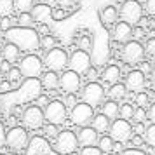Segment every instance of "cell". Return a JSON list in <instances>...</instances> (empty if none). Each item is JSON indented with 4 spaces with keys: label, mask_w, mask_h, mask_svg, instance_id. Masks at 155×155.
I'll return each mask as SVG.
<instances>
[{
    "label": "cell",
    "mask_w": 155,
    "mask_h": 155,
    "mask_svg": "<svg viewBox=\"0 0 155 155\" xmlns=\"http://www.w3.org/2000/svg\"><path fill=\"white\" fill-rule=\"evenodd\" d=\"M2 78H4V73H2V70H0V80H2Z\"/></svg>",
    "instance_id": "obj_52"
},
{
    "label": "cell",
    "mask_w": 155,
    "mask_h": 155,
    "mask_svg": "<svg viewBox=\"0 0 155 155\" xmlns=\"http://www.w3.org/2000/svg\"><path fill=\"white\" fill-rule=\"evenodd\" d=\"M0 33H2V25H0Z\"/></svg>",
    "instance_id": "obj_53"
},
{
    "label": "cell",
    "mask_w": 155,
    "mask_h": 155,
    "mask_svg": "<svg viewBox=\"0 0 155 155\" xmlns=\"http://www.w3.org/2000/svg\"><path fill=\"white\" fill-rule=\"evenodd\" d=\"M110 138L113 141H119V143H126L133 138L134 134V127L131 126V122L126 119H120L117 117L115 120H112V124H110Z\"/></svg>",
    "instance_id": "obj_10"
},
{
    "label": "cell",
    "mask_w": 155,
    "mask_h": 155,
    "mask_svg": "<svg viewBox=\"0 0 155 155\" xmlns=\"http://www.w3.org/2000/svg\"><path fill=\"white\" fill-rule=\"evenodd\" d=\"M131 37H133V26H131V25H127L126 21H120V19L113 25L112 38L115 42L126 44L127 40H131Z\"/></svg>",
    "instance_id": "obj_16"
},
{
    "label": "cell",
    "mask_w": 155,
    "mask_h": 155,
    "mask_svg": "<svg viewBox=\"0 0 155 155\" xmlns=\"http://www.w3.org/2000/svg\"><path fill=\"white\" fill-rule=\"evenodd\" d=\"M40 47L45 49V51L54 49V47H58V40L52 35H44L42 38H40Z\"/></svg>",
    "instance_id": "obj_31"
},
{
    "label": "cell",
    "mask_w": 155,
    "mask_h": 155,
    "mask_svg": "<svg viewBox=\"0 0 155 155\" xmlns=\"http://www.w3.org/2000/svg\"><path fill=\"white\" fill-rule=\"evenodd\" d=\"M78 155H101V150L98 147H82Z\"/></svg>",
    "instance_id": "obj_38"
},
{
    "label": "cell",
    "mask_w": 155,
    "mask_h": 155,
    "mask_svg": "<svg viewBox=\"0 0 155 155\" xmlns=\"http://www.w3.org/2000/svg\"><path fill=\"white\" fill-rule=\"evenodd\" d=\"M136 103L141 106V108H145V106L150 103V98H148V94L145 91H141V92H136Z\"/></svg>",
    "instance_id": "obj_36"
},
{
    "label": "cell",
    "mask_w": 155,
    "mask_h": 155,
    "mask_svg": "<svg viewBox=\"0 0 155 155\" xmlns=\"http://www.w3.org/2000/svg\"><path fill=\"white\" fill-rule=\"evenodd\" d=\"M113 145H115V141L110 136H101V138H98L96 147L101 150V153H110V152H113Z\"/></svg>",
    "instance_id": "obj_26"
},
{
    "label": "cell",
    "mask_w": 155,
    "mask_h": 155,
    "mask_svg": "<svg viewBox=\"0 0 155 155\" xmlns=\"http://www.w3.org/2000/svg\"><path fill=\"white\" fill-rule=\"evenodd\" d=\"M138 2H140V4H141V2H145V0H138Z\"/></svg>",
    "instance_id": "obj_54"
},
{
    "label": "cell",
    "mask_w": 155,
    "mask_h": 155,
    "mask_svg": "<svg viewBox=\"0 0 155 155\" xmlns=\"http://www.w3.org/2000/svg\"><path fill=\"white\" fill-rule=\"evenodd\" d=\"M153 155H155V153H153Z\"/></svg>",
    "instance_id": "obj_57"
},
{
    "label": "cell",
    "mask_w": 155,
    "mask_h": 155,
    "mask_svg": "<svg viewBox=\"0 0 155 155\" xmlns=\"http://www.w3.org/2000/svg\"><path fill=\"white\" fill-rule=\"evenodd\" d=\"M143 49H145V56L155 58V37H150L147 42L143 44Z\"/></svg>",
    "instance_id": "obj_34"
},
{
    "label": "cell",
    "mask_w": 155,
    "mask_h": 155,
    "mask_svg": "<svg viewBox=\"0 0 155 155\" xmlns=\"http://www.w3.org/2000/svg\"><path fill=\"white\" fill-rule=\"evenodd\" d=\"M110 124H112V120L108 119L106 115H103V113L94 115L92 120H91V127H94L98 133H106V131L110 129Z\"/></svg>",
    "instance_id": "obj_24"
},
{
    "label": "cell",
    "mask_w": 155,
    "mask_h": 155,
    "mask_svg": "<svg viewBox=\"0 0 155 155\" xmlns=\"http://www.w3.org/2000/svg\"><path fill=\"white\" fill-rule=\"evenodd\" d=\"M131 140H133V145H134L136 148H138V147H141V145L145 143V140H143L141 136H134V134H133V138H131Z\"/></svg>",
    "instance_id": "obj_48"
},
{
    "label": "cell",
    "mask_w": 155,
    "mask_h": 155,
    "mask_svg": "<svg viewBox=\"0 0 155 155\" xmlns=\"http://www.w3.org/2000/svg\"><path fill=\"white\" fill-rule=\"evenodd\" d=\"M18 23H19V26L31 28L35 21H33V18H31V14H30V12H21V14H19V18H18Z\"/></svg>",
    "instance_id": "obj_33"
},
{
    "label": "cell",
    "mask_w": 155,
    "mask_h": 155,
    "mask_svg": "<svg viewBox=\"0 0 155 155\" xmlns=\"http://www.w3.org/2000/svg\"><path fill=\"white\" fill-rule=\"evenodd\" d=\"M147 117L150 119V122H152V124H155V103H152V105H150V108H148V112H147Z\"/></svg>",
    "instance_id": "obj_45"
},
{
    "label": "cell",
    "mask_w": 155,
    "mask_h": 155,
    "mask_svg": "<svg viewBox=\"0 0 155 155\" xmlns=\"http://www.w3.org/2000/svg\"><path fill=\"white\" fill-rule=\"evenodd\" d=\"M153 28H155V21H153Z\"/></svg>",
    "instance_id": "obj_55"
},
{
    "label": "cell",
    "mask_w": 155,
    "mask_h": 155,
    "mask_svg": "<svg viewBox=\"0 0 155 155\" xmlns=\"http://www.w3.org/2000/svg\"><path fill=\"white\" fill-rule=\"evenodd\" d=\"M99 19L101 23L105 25V26H113L115 23L119 21V9L115 7V5H106L99 11Z\"/></svg>",
    "instance_id": "obj_19"
},
{
    "label": "cell",
    "mask_w": 155,
    "mask_h": 155,
    "mask_svg": "<svg viewBox=\"0 0 155 155\" xmlns=\"http://www.w3.org/2000/svg\"><path fill=\"white\" fill-rule=\"evenodd\" d=\"M145 143H148L152 148H155V124H150L145 129Z\"/></svg>",
    "instance_id": "obj_32"
},
{
    "label": "cell",
    "mask_w": 155,
    "mask_h": 155,
    "mask_svg": "<svg viewBox=\"0 0 155 155\" xmlns=\"http://www.w3.org/2000/svg\"><path fill=\"white\" fill-rule=\"evenodd\" d=\"M85 75H87L89 78H91V82H92V80H96V77H98V73H96V70H92V68H89V71H87Z\"/></svg>",
    "instance_id": "obj_51"
},
{
    "label": "cell",
    "mask_w": 155,
    "mask_h": 155,
    "mask_svg": "<svg viewBox=\"0 0 155 155\" xmlns=\"http://www.w3.org/2000/svg\"><path fill=\"white\" fill-rule=\"evenodd\" d=\"M14 85H11V82H0V92H7V91H12Z\"/></svg>",
    "instance_id": "obj_46"
},
{
    "label": "cell",
    "mask_w": 155,
    "mask_h": 155,
    "mask_svg": "<svg viewBox=\"0 0 155 155\" xmlns=\"http://www.w3.org/2000/svg\"><path fill=\"white\" fill-rule=\"evenodd\" d=\"M14 11V0H0V18H11Z\"/></svg>",
    "instance_id": "obj_27"
},
{
    "label": "cell",
    "mask_w": 155,
    "mask_h": 155,
    "mask_svg": "<svg viewBox=\"0 0 155 155\" xmlns=\"http://www.w3.org/2000/svg\"><path fill=\"white\" fill-rule=\"evenodd\" d=\"M105 96H106L105 87L99 82H96V80L87 82L85 87H82V101L87 103V105H91L92 108H99V106L103 105Z\"/></svg>",
    "instance_id": "obj_5"
},
{
    "label": "cell",
    "mask_w": 155,
    "mask_h": 155,
    "mask_svg": "<svg viewBox=\"0 0 155 155\" xmlns=\"http://www.w3.org/2000/svg\"><path fill=\"white\" fill-rule=\"evenodd\" d=\"M5 78H7V82H11V85H14V87H18L19 85V82H21V71H19V68H11V70L5 73Z\"/></svg>",
    "instance_id": "obj_29"
},
{
    "label": "cell",
    "mask_w": 155,
    "mask_h": 155,
    "mask_svg": "<svg viewBox=\"0 0 155 155\" xmlns=\"http://www.w3.org/2000/svg\"><path fill=\"white\" fill-rule=\"evenodd\" d=\"M0 155H5V153H0Z\"/></svg>",
    "instance_id": "obj_56"
},
{
    "label": "cell",
    "mask_w": 155,
    "mask_h": 155,
    "mask_svg": "<svg viewBox=\"0 0 155 155\" xmlns=\"http://www.w3.org/2000/svg\"><path fill=\"white\" fill-rule=\"evenodd\" d=\"M68 68L77 71L78 75H85L91 68V54L82 49L73 51L68 56Z\"/></svg>",
    "instance_id": "obj_12"
},
{
    "label": "cell",
    "mask_w": 155,
    "mask_h": 155,
    "mask_svg": "<svg viewBox=\"0 0 155 155\" xmlns=\"http://www.w3.org/2000/svg\"><path fill=\"white\" fill-rule=\"evenodd\" d=\"M120 58L127 64H140L145 58V49L138 40H127L120 49Z\"/></svg>",
    "instance_id": "obj_11"
},
{
    "label": "cell",
    "mask_w": 155,
    "mask_h": 155,
    "mask_svg": "<svg viewBox=\"0 0 155 155\" xmlns=\"http://www.w3.org/2000/svg\"><path fill=\"white\" fill-rule=\"evenodd\" d=\"M40 85L47 91H54L59 87V77L56 71H45L44 75H40Z\"/></svg>",
    "instance_id": "obj_21"
},
{
    "label": "cell",
    "mask_w": 155,
    "mask_h": 155,
    "mask_svg": "<svg viewBox=\"0 0 155 155\" xmlns=\"http://www.w3.org/2000/svg\"><path fill=\"white\" fill-rule=\"evenodd\" d=\"M126 92H127L126 85L120 84V82H117V84L110 85V89L106 91V94H108V98L113 99V101H120V99L126 98Z\"/></svg>",
    "instance_id": "obj_25"
},
{
    "label": "cell",
    "mask_w": 155,
    "mask_h": 155,
    "mask_svg": "<svg viewBox=\"0 0 155 155\" xmlns=\"http://www.w3.org/2000/svg\"><path fill=\"white\" fill-rule=\"evenodd\" d=\"M2 145H5V129L0 124V147H2Z\"/></svg>",
    "instance_id": "obj_50"
},
{
    "label": "cell",
    "mask_w": 155,
    "mask_h": 155,
    "mask_svg": "<svg viewBox=\"0 0 155 155\" xmlns=\"http://www.w3.org/2000/svg\"><path fill=\"white\" fill-rule=\"evenodd\" d=\"M78 101H77V98H75V94H68V96H66V101H64V105H66V108H68V106H75L77 105Z\"/></svg>",
    "instance_id": "obj_43"
},
{
    "label": "cell",
    "mask_w": 155,
    "mask_h": 155,
    "mask_svg": "<svg viewBox=\"0 0 155 155\" xmlns=\"http://www.w3.org/2000/svg\"><path fill=\"white\" fill-rule=\"evenodd\" d=\"M143 5H141L138 0H124L122 5L119 9V18L120 21H126L127 25H138L143 18Z\"/></svg>",
    "instance_id": "obj_4"
},
{
    "label": "cell",
    "mask_w": 155,
    "mask_h": 155,
    "mask_svg": "<svg viewBox=\"0 0 155 155\" xmlns=\"http://www.w3.org/2000/svg\"><path fill=\"white\" fill-rule=\"evenodd\" d=\"M0 52H2V59H7L11 64L16 63V61L19 59V49L16 47L14 44H11V42L5 44V45L0 49Z\"/></svg>",
    "instance_id": "obj_23"
},
{
    "label": "cell",
    "mask_w": 155,
    "mask_h": 155,
    "mask_svg": "<svg viewBox=\"0 0 155 155\" xmlns=\"http://www.w3.org/2000/svg\"><path fill=\"white\" fill-rule=\"evenodd\" d=\"M122 155H147L141 148H136V147H133V148H127V150H124L122 152Z\"/></svg>",
    "instance_id": "obj_41"
},
{
    "label": "cell",
    "mask_w": 155,
    "mask_h": 155,
    "mask_svg": "<svg viewBox=\"0 0 155 155\" xmlns=\"http://www.w3.org/2000/svg\"><path fill=\"white\" fill-rule=\"evenodd\" d=\"M0 59H2V58H0ZM11 68H12V66H11V63H9L7 59H2V61H0V70H2V73H4V75H5Z\"/></svg>",
    "instance_id": "obj_44"
},
{
    "label": "cell",
    "mask_w": 155,
    "mask_h": 155,
    "mask_svg": "<svg viewBox=\"0 0 155 155\" xmlns=\"http://www.w3.org/2000/svg\"><path fill=\"white\" fill-rule=\"evenodd\" d=\"M44 120H45L44 119V110L37 105L26 106L21 113L23 127H26V129H40L44 126Z\"/></svg>",
    "instance_id": "obj_13"
},
{
    "label": "cell",
    "mask_w": 155,
    "mask_h": 155,
    "mask_svg": "<svg viewBox=\"0 0 155 155\" xmlns=\"http://www.w3.org/2000/svg\"><path fill=\"white\" fill-rule=\"evenodd\" d=\"M28 131L26 127H19L14 126L11 127L7 133H5V145L14 152H21L28 147Z\"/></svg>",
    "instance_id": "obj_9"
},
{
    "label": "cell",
    "mask_w": 155,
    "mask_h": 155,
    "mask_svg": "<svg viewBox=\"0 0 155 155\" xmlns=\"http://www.w3.org/2000/svg\"><path fill=\"white\" fill-rule=\"evenodd\" d=\"M120 75H122V71H120V68L117 64H108L103 70V73H101V78H103V82L113 85L120 80Z\"/></svg>",
    "instance_id": "obj_20"
},
{
    "label": "cell",
    "mask_w": 155,
    "mask_h": 155,
    "mask_svg": "<svg viewBox=\"0 0 155 155\" xmlns=\"http://www.w3.org/2000/svg\"><path fill=\"white\" fill-rule=\"evenodd\" d=\"M143 11H145L148 16L155 18V0H145V2H143Z\"/></svg>",
    "instance_id": "obj_37"
},
{
    "label": "cell",
    "mask_w": 155,
    "mask_h": 155,
    "mask_svg": "<svg viewBox=\"0 0 155 155\" xmlns=\"http://www.w3.org/2000/svg\"><path fill=\"white\" fill-rule=\"evenodd\" d=\"M134 108L131 103H122V105L119 106V117L120 119H126V120H131L134 117Z\"/></svg>",
    "instance_id": "obj_28"
},
{
    "label": "cell",
    "mask_w": 155,
    "mask_h": 155,
    "mask_svg": "<svg viewBox=\"0 0 155 155\" xmlns=\"http://www.w3.org/2000/svg\"><path fill=\"white\" fill-rule=\"evenodd\" d=\"M68 117L70 120L78 127H84L91 124L92 117H94V108L91 105H87L84 101H78L75 106H71L70 112H68Z\"/></svg>",
    "instance_id": "obj_8"
},
{
    "label": "cell",
    "mask_w": 155,
    "mask_h": 155,
    "mask_svg": "<svg viewBox=\"0 0 155 155\" xmlns=\"http://www.w3.org/2000/svg\"><path fill=\"white\" fill-rule=\"evenodd\" d=\"M30 14H31L35 23L45 25L49 19H52V7H51L49 4H35L33 9L30 11Z\"/></svg>",
    "instance_id": "obj_18"
},
{
    "label": "cell",
    "mask_w": 155,
    "mask_h": 155,
    "mask_svg": "<svg viewBox=\"0 0 155 155\" xmlns=\"http://www.w3.org/2000/svg\"><path fill=\"white\" fill-rule=\"evenodd\" d=\"M35 5V0H14V9L19 12H30Z\"/></svg>",
    "instance_id": "obj_30"
},
{
    "label": "cell",
    "mask_w": 155,
    "mask_h": 155,
    "mask_svg": "<svg viewBox=\"0 0 155 155\" xmlns=\"http://www.w3.org/2000/svg\"><path fill=\"white\" fill-rule=\"evenodd\" d=\"M119 101H113V99H106L103 101V105H101V113L106 115L110 120H115L119 117Z\"/></svg>",
    "instance_id": "obj_22"
},
{
    "label": "cell",
    "mask_w": 155,
    "mask_h": 155,
    "mask_svg": "<svg viewBox=\"0 0 155 155\" xmlns=\"http://www.w3.org/2000/svg\"><path fill=\"white\" fill-rule=\"evenodd\" d=\"M77 140L80 147H96L98 145V131L91 126L80 127L77 133Z\"/></svg>",
    "instance_id": "obj_17"
},
{
    "label": "cell",
    "mask_w": 155,
    "mask_h": 155,
    "mask_svg": "<svg viewBox=\"0 0 155 155\" xmlns=\"http://www.w3.org/2000/svg\"><path fill=\"white\" fill-rule=\"evenodd\" d=\"M45 133L49 134V136H56L58 134V127L54 126V124H47V126H45Z\"/></svg>",
    "instance_id": "obj_47"
},
{
    "label": "cell",
    "mask_w": 155,
    "mask_h": 155,
    "mask_svg": "<svg viewBox=\"0 0 155 155\" xmlns=\"http://www.w3.org/2000/svg\"><path fill=\"white\" fill-rule=\"evenodd\" d=\"M11 18H2V21H0V25H2V31H5V30L11 28V21H9Z\"/></svg>",
    "instance_id": "obj_49"
},
{
    "label": "cell",
    "mask_w": 155,
    "mask_h": 155,
    "mask_svg": "<svg viewBox=\"0 0 155 155\" xmlns=\"http://www.w3.org/2000/svg\"><path fill=\"white\" fill-rule=\"evenodd\" d=\"M5 38L25 52H33L40 47L38 31L33 28H26V26H14V28L5 30Z\"/></svg>",
    "instance_id": "obj_1"
},
{
    "label": "cell",
    "mask_w": 155,
    "mask_h": 155,
    "mask_svg": "<svg viewBox=\"0 0 155 155\" xmlns=\"http://www.w3.org/2000/svg\"><path fill=\"white\" fill-rule=\"evenodd\" d=\"M64 18H66V11H64L63 7L52 9V19H56V21H61V19H64Z\"/></svg>",
    "instance_id": "obj_39"
},
{
    "label": "cell",
    "mask_w": 155,
    "mask_h": 155,
    "mask_svg": "<svg viewBox=\"0 0 155 155\" xmlns=\"http://www.w3.org/2000/svg\"><path fill=\"white\" fill-rule=\"evenodd\" d=\"M44 64L51 71H63L68 68V52L61 47L49 49L44 56Z\"/></svg>",
    "instance_id": "obj_6"
},
{
    "label": "cell",
    "mask_w": 155,
    "mask_h": 155,
    "mask_svg": "<svg viewBox=\"0 0 155 155\" xmlns=\"http://www.w3.org/2000/svg\"><path fill=\"white\" fill-rule=\"evenodd\" d=\"M77 45H78V49L91 52V49H92V38L89 35H87V37H80V38L77 40Z\"/></svg>",
    "instance_id": "obj_35"
},
{
    "label": "cell",
    "mask_w": 155,
    "mask_h": 155,
    "mask_svg": "<svg viewBox=\"0 0 155 155\" xmlns=\"http://www.w3.org/2000/svg\"><path fill=\"white\" fill-rule=\"evenodd\" d=\"M44 119L47 124H54V126H61L68 119V108L61 99H52L49 101L45 108H44Z\"/></svg>",
    "instance_id": "obj_3"
},
{
    "label": "cell",
    "mask_w": 155,
    "mask_h": 155,
    "mask_svg": "<svg viewBox=\"0 0 155 155\" xmlns=\"http://www.w3.org/2000/svg\"><path fill=\"white\" fill-rule=\"evenodd\" d=\"M19 71L25 78H38L42 75V70H44V61L40 59L38 56L35 54H26L19 61Z\"/></svg>",
    "instance_id": "obj_7"
},
{
    "label": "cell",
    "mask_w": 155,
    "mask_h": 155,
    "mask_svg": "<svg viewBox=\"0 0 155 155\" xmlns=\"http://www.w3.org/2000/svg\"><path fill=\"white\" fill-rule=\"evenodd\" d=\"M52 148L59 152L61 155H70L73 153L78 148V140H77V133H73L70 129H63L54 136L52 141Z\"/></svg>",
    "instance_id": "obj_2"
},
{
    "label": "cell",
    "mask_w": 155,
    "mask_h": 155,
    "mask_svg": "<svg viewBox=\"0 0 155 155\" xmlns=\"http://www.w3.org/2000/svg\"><path fill=\"white\" fill-rule=\"evenodd\" d=\"M145 84H147V78H145V73L141 70H131L126 75V80H124L126 89L134 92V94L143 91L145 89Z\"/></svg>",
    "instance_id": "obj_15"
},
{
    "label": "cell",
    "mask_w": 155,
    "mask_h": 155,
    "mask_svg": "<svg viewBox=\"0 0 155 155\" xmlns=\"http://www.w3.org/2000/svg\"><path fill=\"white\" fill-rule=\"evenodd\" d=\"M133 119H134V120H138V122L141 124L143 120L147 119V110H145V108H141V106H140L138 110H134V117H133Z\"/></svg>",
    "instance_id": "obj_40"
},
{
    "label": "cell",
    "mask_w": 155,
    "mask_h": 155,
    "mask_svg": "<svg viewBox=\"0 0 155 155\" xmlns=\"http://www.w3.org/2000/svg\"><path fill=\"white\" fill-rule=\"evenodd\" d=\"M59 87L63 89L66 94H75L82 89V78L77 71L73 70H63V73L59 75Z\"/></svg>",
    "instance_id": "obj_14"
},
{
    "label": "cell",
    "mask_w": 155,
    "mask_h": 155,
    "mask_svg": "<svg viewBox=\"0 0 155 155\" xmlns=\"http://www.w3.org/2000/svg\"><path fill=\"white\" fill-rule=\"evenodd\" d=\"M54 2H56V4L59 5V7L68 9V7H71V5H73V4H75L77 0H54Z\"/></svg>",
    "instance_id": "obj_42"
}]
</instances>
